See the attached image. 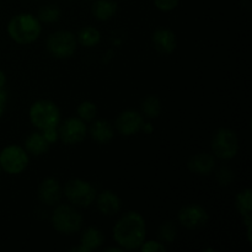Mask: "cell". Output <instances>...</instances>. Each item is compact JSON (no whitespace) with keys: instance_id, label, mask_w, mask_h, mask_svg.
<instances>
[{"instance_id":"obj_1","label":"cell","mask_w":252,"mask_h":252,"mask_svg":"<svg viewBox=\"0 0 252 252\" xmlns=\"http://www.w3.org/2000/svg\"><path fill=\"white\" fill-rule=\"evenodd\" d=\"M147 238V224L140 213L129 211L113 226V240L123 250H137Z\"/></svg>"},{"instance_id":"obj_2","label":"cell","mask_w":252,"mask_h":252,"mask_svg":"<svg viewBox=\"0 0 252 252\" xmlns=\"http://www.w3.org/2000/svg\"><path fill=\"white\" fill-rule=\"evenodd\" d=\"M42 32V24L38 17L29 12H22L10 20L7 33L17 44L26 46L36 42Z\"/></svg>"},{"instance_id":"obj_3","label":"cell","mask_w":252,"mask_h":252,"mask_svg":"<svg viewBox=\"0 0 252 252\" xmlns=\"http://www.w3.org/2000/svg\"><path fill=\"white\" fill-rule=\"evenodd\" d=\"M54 230L62 235H74L83 228L84 218L74 206L57 204L51 217Z\"/></svg>"},{"instance_id":"obj_4","label":"cell","mask_w":252,"mask_h":252,"mask_svg":"<svg viewBox=\"0 0 252 252\" xmlns=\"http://www.w3.org/2000/svg\"><path fill=\"white\" fill-rule=\"evenodd\" d=\"M30 121L37 129L46 130L57 128L61 123V111L51 100H38L30 108Z\"/></svg>"},{"instance_id":"obj_5","label":"cell","mask_w":252,"mask_h":252,"mask_svg":"<svg viewBox=\"0 0 252 252\" xmlns=\"http://www.w3.org/2000/svg\"><path fill=\"white\" fill-rule=\"evenodd\" d=\"M212 153L220 160H231L239 152V138L229 128H219L214 132L211 140Z\"/></svg>"},{"instance_id":"obj_6","label":"cell","mask_w":252,"mask_h":252,"mask_svg":"<svg viewBox=\"0 0 252 252\" xmlns=\"http://www.w3.org/2000/svg\"><path fill=\"white\" fill-rule=\"evenodd\" d=\"M63 193L74 207H81V208L90 207L97 196L95 187L83 179L69 180L64 186Z\"/></svg>"},{"instance_id":"obj_7","label":"cell","mask_w":252,"mask_h":252,"mask_svg":"<svg viewBox=\"0 0 252 252\" xmlns=\"http://www.w3.org/2000/svg\"><path fill=\"white\" fill-rule=\"evenodd\" d=\"M46 48L52 57L57 59H66L74 56L78 48L76 36L66 30H59L48 36Z\"/></svg>"},{"instance_id":"obj_8","label":"cell","mask_w":252,"mask_h":252,"mask_svg":"<svg viewBox=\"0 0 252 252\" xmlns=\"http://www.w3.org/2000/svg\"><path fill=\"white\" fill-rule=\"evenodd\" d=\"M27 165H29V153L20 145H7L0 152V167L6 174H21Z\"/></svg>"},{"instance_id":"obj_9","label":"cell","mask_w":252,"mask_h":252,"mask_svg":"<svg viewBox=\"0 0 252 252\" xmlns=\"http://www.w3.org/2000/svg\"><path fill=\"white\" fill-rule=\"evenodd\" d=\"M86 132L88 128L83 120L79 117H70L66 118L59 127L58 138L64 144L75 145L85 139Z\"/></svg>"},{"instance_id":"obj_10","label":"cell","mask_w":252,"mask_h":252,"mask_svg":"<svg viewBox=\"0 0 252 252\" xmlns=\"http://www.w3.org/2000/svg\"><path fill=\"white\" fill-rule=\"evenodd\" d=\"M177 219H179L180 225L184 226L185 229L194 230V229H199L206 225L209 216L204 207L199 204H189L180 209Z\"/></svg>"},{"instance_id":"obj_11","label":"cell","mask_w":252,"mask_h":252,"mask_svg":"<svg viewBox=\"0 0 252 252\" xmlns=\"http://www.w3.org/2000/svg\"><path fill=\"white\" fill-rule=\"evenodd\" d=\"M143 125H144L143 115L135 110L122 111L117 116L115 122L116 129L123 137H132L138 134L142 130Z\"/></svg>"},{"instance_id":"obj_12","label":"cell","mask_w":252,"mask_h":252,"mask_svg":"<svg viewBox=\"0 0 252 252\" xmlns=\"http://www.w3.org/2000/svg\"><path fill=\"white\" fill-rule=\"evenodd\" d=\"M62 194H63V189H62L61 182L56 177L43 179L37 189L39 202L47 207H56L57 204L61 203Z\"/></svg>"},{"instance_id":"obj_13","label":"cell","mask_w":252,"mask_h":252,"mask_svg":"<svg viewBox=\"0 0 252 252\" xmlns=\"http://www.w3.org/2000/svg\"><path fill=\"white\" fill-rule=\"evenodd\" d=\"M154 48L161 54H170L176 49L177 39L174 31L166 27H159L152 34Z\"/></svg>"},{"instance_id":"obj_14","label":"cell","mask_w":252,"mask_h":252,"mask_svg":"<svg viewBox=\"0 0 252 252\" xmlns=\"http://www.w3.org/2000/svg\"><path fill=\"white\" fill-rule=\"evenodd\" d=\"M216 157L213 154H209V153H197L189 160L187 167H189V170L192 174H196L198 176H208L216 169Z\"/></svg>"},{"instance_id":"obj_15","label":"cell","mask_w":252,"mask_h":252,"mask_svg":"<svg viewBox=\"0 0 252 252\" xmlns=\"http://www.w3.org/2000/svg\"><path fill=\"white\" fill-rule=\"evenodd\" d=\"M235 207L238 209V212L240 213V216L243 217L244 221L246 224V228H248V240L249 243H251V228H252V191L250 189H246L244 191H241L240 193L236 196L235 199Z\"/></svg>"},{"instance_id":"obj_16","label":"cell","mask_w":252,"mask_h":252,"mask_svg":"<svg viewBox=\"0 0 252 252\" xmlns=\"http://www.w3.org/2000/svg\"><path fill=\"white\" fill-rule=\"evenodd\" d=\"M96 202H97V208L103 216L112 217L116 216L121 211L122 202L121 198L115 193V192L106 189L101 192L98 196H96Z\"/></svg>"},{"instance_id":"obj_17","label":"cell","mask_w":252,"mask_h":252,"mask_svg":"<svg viewBox=\"0 0 252 252\" xmlns=\"http://www.w3.org/2000/svg\"><path fill=\"white\" fill-rule=\"evenodd\" d=\"M90 135L98 144H107L115 138V129L106 120H96L90 126Z\"/></svg>"},{"instance_id":"obj_18","label":"cell","mask_w":252,"mask_h":252,"mask_svg":"<svg viewBox=\"0 0 252 252\" xmlns=\"http://www.w3.org/2000/svg\"><path fill=\"white\" fill-rule=\"evenodd\" d=\"M51 143L44 138L42 132H33L26 137L24 142V148L29 154L39 157V155L46 154L49 150Z\"/></svg>"},{"instance_id":"obj_19","label":"cell","mask_w":252,"mask_h":252,"mask_svg":"<svg viewBox=\"0 0 252 252\" xmlns=\"http://www.w3.org/2000/svg\"><path fill=\"white\" fill-rule=\"evenodd\" d=\"M105 243V235L100 229L95 226H89L83 230L80 236V245L83 246L85 252L97 250Z\"/></svg>"},{"instance_id":"obj_20","label":"cell","mask_w":252,"mask_h":252,"mask_svg":"<svg viewBox=\"0 0 252 252\" xmlns=\"http://www.w3.org/2000/svg\"><path fill=\"white\" fill-rule=\"evenodd\" d=\"M117 12V4L115 0H94L91 5V14L98 21H108Z\"/></svg>"},{"instance_id":"obj_21","label":"cell","mask_w":252,"mask_h":252,"mask_svg":"<svg viewBox=\"0 0 252 252\" xmlns=\"http://www.w3.org/2000/svg\"><path fill=\"white\" fill-rule=\"evenodd\" d=\"M76 41L83 47L93 48V47H96L101 42V32L96 27L89 25V26L83 27L79 31L78 36H76Z\"/></svg>"},{"instance_id":"obj_22","label":"cell","mask_w":252,"mask_h":252,"mask_svg":"<svg viewBox=\"0 0 252 252\" xmlns=\"http://www.w3.org/2000/svg\"><path fill=\"white\" fill-rule=\"evenodd\" d=\"M140 108H142V115L144 117L149 118V120H154V118L159 117L162 111L161 101L157 96L150 95L143 100Z\"/></svg>"},{"instance_id":"obj_23","label":"cell","mask_w":252,"mask_h":252,"mask_svg":"<svg viewBox=\"0 0 252 252\" xmlns=\"http://www.w3.org/2000/svg\"><path fill=\"white\" fill-rule=\"evenodd\" d=\"M158 236L159 241H161L164 245L166 244H172L177 238V228L172 221H165L160 225L158 230Z\"/></svg>"},{"instance_id":"obj_24","label":"cell","mask_w":252,"mask_h":252,"mask_svg":"<svg viewBox=\"0 0 252 252\" xmlns=\"http://www.w3.org/2000/svg\"><path fill=\"white\" fill-rule=\"evenodd\" d=\"M76 113H78V117L84 122H90L95 120L97 115V107L93 101H83L76 108Z\"/></svg>"},{"instance_id":"obj_25","label":"cell","mask_w":252,"mask_h":252,"mask_svg":"<svg viewBox=\"0 0 252 252\" xmlns=\"http://www.w3.org/2000/svg\"><path fill=\"white\" fill-rule=\"evenodd\" d=\"M38 20L41 22H46V24H52L61 19V10L57 5H46V6L41 7L38 11Z\"/></svg>"},{"instance_id":"obj_26","label":"cell","mask_w":252,"mask_h":252,"mask_svg":"<svg viewBox=\"0 0 252 252\" xmlns=\"http://www.w3.org/2000/svg\"><path fill=\"white\" fill-rule=\"evenodd\" d=\"M216 177L220 186H229L234 181L235 175H234V171L229 166H221L217 171Z\"/></svg>"},{"instance_id":"obj_27","label":"cell","mask_w":252,"mask_h":252,"mask_svg":"<svg viewBox=\"0 0 252 252\" xmlns=\"http://www.w3.org/2000/svg\"><path fill=\"white\" fill-rule=\"evenodd\" d=\"M140 250L144 252H165L167 250L166 245L161 243V241H144L140 246Z\"/></svg>"},{"instance_id":"obj_28","label":"cell","mask_w":252,"mask_h":252,"mask_svg":"<svg viewBox=\"0 0 252 252\" xmlns=\"http://www.w3.org/2000/svg\"><path fill=\"white\" fill-rule=\"evenodd\" d=\"M155 7L159 9L160 11H172L174 9H176L177 5H179L180 0H153Z\"/></svg>"},{"instance_id":"obj_29","label":"cell","mask_w":252,"mask_h":252,"mask_svg":"<svg viewBox=\"0 0 252 252\" xmlns=\"http://www.w3.org/2000/svg\"><path fill=\"white\" fill-rule=\"evenodd\" d=\"M42 134L44 135V138L51 144H53V143H56L58 140V130H57V128H49V129L42 130Z\"/></svg>"},{"instance_id":"obj_30","label":"cell","mask_w":252,"mask_h":252,"mask_svg":"<svg viewBox=\"0 0 252 252\" xmlns=\"http://www.w3.org/2000/svg\"><path fill=\"white\" fill-rule=\"evenodd\" d=\"M7 102V94L4 89H0V117L4 115L5 108H6Z\"/></svg>"},{"instance_id":"obj_31","label":"cell","mask_w":252,"mask_h":252,"mask_svg":"<svg viewBox=\"0 0 252 252\" xmlns=\"http://www.w3.org/2000/svg\"><path fill=\"white\" fill-rule=\"evenodd\" d=\"M5 84H6V75L2 70H0V89H4Z\"/></svg>"},{"instance_id":"obj_32","label":"cell","mask_w":252,"mask_h":252,"mask_svg":"<svg viewBox=\"0 0 252 252\" xmlns=\"http://www.w3.org/2000/svg\"><path fill=\"white\" fill-rule=\"evenodd\" d=\"M142 130H144L145 133H152L153 132V127L150 123H144L142 127Z\"/></svg>"},{"instance_id":"obj_33","label":"cell","mask_w":252,"mask_h":252,"mask_svg":"<svg viewBox=\"0 0 252 252\" xmlns=\"http://www.w3.org/2000/svg\"><path fill=\"white\" fill-rule=\"evenodd\" d=\"M105 251H116V252H121V251H125V250H123V249L122 248H120V246H118L117 245V248H113V246H112V248H107V249H105Z\"/></svg>"},{"instance_id":"obj_34","label":"cell","mask_w":252,"mask_h":252,"mask_svg":"<svg viewBox=\"0 0 252 252\" xmlns=\"http://www.w3.org/2000/svg\"><path fill=\"white\" fill-rule=\"evenodd\" d=\"M85 1H94V0H85Z\"/></svg>"},{"instance_id":"obj_35","label":"cell","mask_w":252,"mask_h":252,"mask_svg":"<svg viewBox=\"0 0 252 252\" xmlns=\"http://www.w3.org/2000/svg\"><path fill=\"white\" fill-rule=\"evenodd\" d=\"M0 172H1V167H0Z\"/></svg>"}]
</instances>
